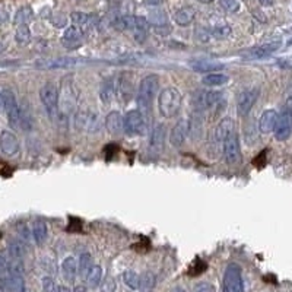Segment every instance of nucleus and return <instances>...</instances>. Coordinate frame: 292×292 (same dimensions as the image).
I'll use <instances>...</instances> for the list:
<instances>
[{"label":"nucleus","mask_w":292,"mask_h":292,"mask_svg":"<svg viewBox=\"0 0 292 292\" xmlns=\"http://www.w3.org/2000/svg\"><path fill=\"white\" fill-rule=\"evenodd\" d=\"M165 133L167 129L164 125H156L152 130L151 135V146L155 149H162L164 148V142H165Z\"/></svg>","instance_id":"nucleus-24"},{"label":"nucleus","mask_w":292,"mask_h":292,"mask_svg":"<svg viewBox=\"0 0 292 292\" xmlns=\"http://www.w3.org/2000/svg\"><path fill=\"white\" fill-rule=\"evenodd\" d=\"M155 286V275L151 272H146L140 275V289L142 292H149Z\"/></svg>","instance_id":"nucleus-35"},{"label":"nucleus","mask_w":292,"mask_h":292,"mask_svg":"<svg viewBox=\"0 0 292 292\" xmlns=\"http://www.w3.org/2000/svg\"><path fill=\"white\" fill-rule=\"evenodd\" d=\"M236 132V123L231 117H225L219 122V125L216 127V139L219 142H223L229 135H232Z\"/></svg>","instance_id":"nucleus-22"},{"label":"nucleus","mask_w":292,"mask_h":292,"mask_svg":"<svg viewBox=\"0 0 292 292\" xmlns=\"http://www.w3.org/2000/svg\"><path fill=\"white\" fill-rule=\"evenodd\" d=\"M223 149V158L226 161L228 165H236L241 159V149H240V140L238 136L234 132L232 135H229L226 139L222 142Z\"/></svg>","instance_id":"nucleus-8"},{"label":"nucleus","mask_w":292,"mask_h":292,"mask_svg":"<svg viewBox=\"0 0 292 292\" xmlns=\"http://www.w3.org/2000/svg\"><path fill=\"white\" fill-rule=\"evenodd\" d=\"M259 95H260V89L257 86L247 88V89L241 91L238 94V97H237V111H238V115L246 117L251 111V108L254 107Z\"/></svg>","instance_id":"nucleus-7"},{"label":"nucleus","mask_w":292,"mask_h":292,"mask_svg":"<svg viewBox=\"0 0 292 292\" xmlns=\"http://www.w3.org/2000/svg\"><path fill=\"white\" fill-rule=\"evenodd\" d=\"M195 292H215V289H213V286L210 285V283H200V285H197L196 286Z\"/></svg>","instance_id":"nucleus-44"},{"label":"nucleus","mask_w":292,"mask_h":292,"mask_svg":"<svg viewBox=\"0 0 292 292\" xmlns=\"http://www.w3.org/2000/svg\"><path fill=\"white\" fill-rule=\"evenodd\" d=\"M275 138L280 142L289 139L292 135V114L289 110L283 108L280 114H278V120L273 129Z\"/></svg>","instance_id":"nucleus-9"},{"label":"nucleus","mask_w":292,"mask_h":292,"mask_svg":"<svg viewBox=\"0 0 292 292\" xmlns=\"http://www.w3.org/2000/svg\"><path fill=\"white\" fill-rule=\"evenodd\" d=\"M167 16L164 12H161V11H155L151 14L149 16V19H148V22H151L153 25H156V27H164V25H167Z\"/></svg>","instance_id":"nucleus-39"},{"label":"nucleus","mask_w":292,"mask_h":292,"mask_svg":"<svg viewBox=\"0 0 292 292\" xmlns=\"http://www.w3.org/2000/svg\"><path fill=\"white\" fill-rule=\"evenodd\" d=\"M40 99H41L45 111L48 112V115H50L51 119H56L57 114H59V101H60L56 85H44L41 89H40Z\"/></svg>","instance_id":"nucleus-6"},{"label":"nucleus","mask_w":292,"mask_h":292,"mask_svg":"<svg viewBox=\"0 0 292 292\" xmlns=\"http://www.w3.org/2000/svg\"><path fill=\"white\" fill-rule=\"evenodd\" d=\"M92 266H94L92 256L89 253H82L79 256V260H78V273H79V276L82 279H86V275L89 273Z\"/></svg>","instance_id":"nucleus-25"},{"label":"nucleus","mask_w":292,"mask_h":292,"mask_svg":"<svg viewBox=\"0 0 292 292\" xmlns=\"http://www.w3.org/2000/svg\"><path fill=\"white\" fill-rule=\"evenodd\" d=\"M102 267L101 266H98V264H94L92 266V269L89 270V273L86 275V283H88V286L89 288H95L98 286L99 283H101V280H102Z\"/></svg>","instance_id":"nucleus-30"},{"label":"nucleus","mask_w":292,"mask_h":292,"mask_svg":"<svg viewBox=\"0 0 292 292\" xmlns=\"http://www.w3.org/2000/svg\"><path fill=\"white\" fill-rule=\"evenodd\" d=\"M286 110H289L292 114V92H289L288 95H286V107H285Z\"/></svg>","instance_id":"nucleus-49"},{"label":"nucleus","mask_w":292,"mask_h":292,"mask_svg":"<svg viewBox=\"0 0 292 292\" xmlns=\"http://www.w3.org/2000/svg\"><path fill=\"white\" fill-rule=\"evenodd\" d=\"M42 292H59V286H57L56 280L51 276H44L41 279Z\"/></svg>","instance_id":"nucleus-41"},{"label":"nucleus","mask_w":292,"mask_h":292,"mask_svg":"<svg viewBox=\"0 0 292 292\" xmlns=\"http://www.w3.org/2000/svg\"><path fill=\"white\" fill-rule=\"evenodd\" d=\"M200 3H210V2H213V0H199Z\"/></svg>","instance_id":"nucleus-52"},{"label":"nucleus","mask_w":292,"mask_h":292,"mask_svg":"<svg viewBox=\"0 0 292 292\" xmlns=\"http://www.w3.org/2000/svg\"><path fill=\"white\" fill-rule=\"evenodd\" d=\"M190 66L192 69L200 72V73H213V72H219L223 69L222 63L212 62V60H195Z\"/></svg>","instance_id":"nucleus-21"},{"label":"nucleus","mask_w":292,"mask_h":292,"mask_svg":"<svg viewBox=\"0 0 292 292\" xmlns=\"http://www.w3.org/2000/svg\"><path fill=\"white\" fill-rule=\"evenodd\" d=\"M34 18V12H32V9L31 8H28V6H25V8H21L18 12H16V15H15V25H27L29 21Z\"/></svg>","instance_id":"nucleus-32"},{"label":"nucleus","mask_w":292,"mask_h":292,"mask_svg":"<svg viewBox=\"0 0 292 292\" xmlns=\"http://www.w3.org/2000/svg\"><path fill=\"white\" fill-rule=\"evenodd\" d=\"M75 65V60L73 59H56V60H50V62H44L41 66L42 68H68Z\"/></svg>","instance_id":"nucleus-38"},{"label":"nucleus","mask_w":292,"mask_h":292,"mask_svg":"<svg viewBox=\"0 0 292 292\" xmlns=\"http://www.w3.org/2000/svg\"><path fill=\"white\" fill-rule=\"evenodd\" d=\"M196 37H197L199 41L208 42L210 40V29L197 28L196 29Z\"/></svg>","instance_id":"nucleus-43"},{"label":"nucleus","mask_w":292,"mask_h":292,"mask_svg":"<svg viewBox=\"0 0 292 292\" xmlns=\"http://www.w3.org/2000/svg\"><path fill=\"white\" fill-rule=\"evenodd\" d=\"M123 130L130 136H140L146 132V120L140 110H130L123 117Z\"/></svg>","instance_id":"nucleus-5"},{"label":"nucleus","mask_w":292,"mask_h":292,"mask_svg":"<svg viewBox=\"0 0 292 292\" xmlns=\"http://www.w3.org/2000/svg\"><path fill=\"white\" fill-rule=\"evenodd\" d=\"M138 27V16H120L114 21V28L120 29V31H127V29H136Z\"/></svg>","instance_id":"nucleus-26"},{"label":"nucleus","mask_w":292,"mask_h":292,"mask_svg":"<svg viewBox=\"0 0 292 292\" xmlns=\"http://www.w3.org/2000/svg\"><path fill=\"white\" fill-rule=\"evenodd\" d=\"M2 104H3V110L6 112L8 122L11 127L18 129L21 126V108L19 104L16 101L14 91L9 88H5L2 91Z\"/></svg>","instance_id":"nucleus-3"},{"label":"nucleus","mask_w":292,"mask_h":292,"mask_svg":"<svg viewBox=\"0 0 292 292\" xmlns=\"http://www.w3.org/2000/svg\"><path fill=\"white\" fill-rule=\"evenodd\" d=\"M146 38V31L143 29H135V40L138 42H143Z\"/></svg>","instance_id":"nucleus-46"},{"label":"nucleus","mask_w":292,"mask_h":292,"mask_svg":"<svg viewBox=\"0 0 292 292\" xmlns=\"http://www.w3.org/2000/svg\"><path fill=\"white\" fill-rule=\"evenodd\" d=\"M146 6H159L164 0H143Z\"/></svg>","instance_id":"nucleus-48"},{"label":"nucleus","mask_w":292,"mask_h":292,"mask_svg":"<svg viewBox=\"0 0 292 292\" xmlns=\"http://www.w3.org/2000/svg\"><path fill=\"white\" fill-rule=\"evenodd\" d=\"M231 32H232V29L229 25H216V27H213V29H210V35L212 37H215L216 40H225V38H228L229 35H231Z\"/></svg>","instance_id":"nucleus-34"},{"label":"nucleus","mask_w":292,"mask_h":292,"mask_svg":"<svg viewBox=\"0 0 292 292\" xmlns=\"http://www.w3.org/2000/svg\"><path fill=\"white\" fill-rule=\"evenodd\" d=\"M8 19H9V14H8L6 11L0 9V25H2V24H5Z\"/></svg>","instance_id":"nucleus-47"},{"label":"nucleus","mask_w":292,"mask_h":292,"mask_svg":"<svg viewBox=\"0 0 292 292\" xmlns=\"http://www.w3.org/2000/svg\"><path fill=\"white\" fill-rule=\"evenodd\" d=\"M18 231H19V236L22 237L24 240H29V237H31V232L28 231L27 225H19V226H18Z\"/></svg>","instance_id":"nucleus-45"},{"label":"nucleus","mask_w":292,"mask_h":292,"mask_svg":"<svg viewBox=\"0 0 292 292\" xmlns=\"http://www.w3.org/2000/svg\"><path fill=\"white\" fill-rule=\"evenodd\" d=\"M101 292H114L117 288V283H115V279L111 276H107L101 280Z\"/></svg>","instance_id":"nucleus-42"},{"label":"nucleus","mask_w":292,"mask_h":292,"mask_svg":"<svg viewBox=\"0 0 292 292\" xmlns=\"http://www.w3.org/2000/svg\"><path fill=\"white\" fill-rule=\"evenodd\" d=\"M8 253H9V256L15 259V260H22V257L25 256V246H24V243L22 241H19V240H12V241H9V244H8Z\"/></svg>","instance_id":"nucleus-29"},{"label":"nucleus","mask_w":292,"mask_h":292,"mask_svg":"<svg viewBox=\"0 0 292 292\" xmlns=\"http://www.w3.org/2000/svg\"><path fill=\"white\" fill-rule=\"evenodd\" d=\"M70 19H72L75 27H78V28L84 31V27H86L88 22H89V15L84 14V12H73L70 15Z\"/></svg>","instance_id":"nucleus-37"},{"label":"nucleus","mask_w":292,"mask_h":292,"mask_svg":"<svg viewBox=\"0 0 292 292\" xmlns=\"http://www.w3.org/2000/svg\"><path fill=\"white\" fill-rule=\"evenodd\" d=\"M123 282L126 283V286L130 288L132 291H139L140 289V275L133 270H126L123 273Z\"/></svg>","instance_id":"nucleus-31"},{"label":"nucleus","mask_w":292,"mask_h":292,"mask_svg":"<svg viewBox=\"0 0 292 292\" xmlns=\"http://www.w3.org/2000/svg\"><path fill=\"white\" fill-rule=\"evenodd\" d=\"M19 140L16 138L14 132L11 130H2L0 132V151L8 155V156H14L19 152Z\"/></svg>","instance_id":"nucleus-11"},{"label":"nucleus","mask_w":292,"mask_h":292,"mask_svg":"<svg viewBox=\"0 0 292 292\" xmlns=\"http://www.w3.org/2000/svg\"><path fill=\"white\" fill-rule=\"evenodd\" d=\"M279 47H280V41L267 42V44H262V45H259V47H254V48L247 50L246 53H243V56L246 57V59H249V60L264 59V57L273 54Z\"/></svg>","instance_id":"nucleus-12"},{"label":"nucleus","mask_w":292,"mask_h":292,"mask_svg":"<svg viewBox=\"0 0 292 292\" xmlns=\"http://www.w3.org/2000/svg\"><path fill=\"white\" fill-rule=\"evenodd\" d=\"M0 286L8 292H27L25 280L22 275L9 273L0 279Z\"/></svg>","instance_id":"nucleus-13"},{"label":"nucleus","mask_w":292,"mask_h":292,"mask_svg":"<svg viewBox=\"0 0 292 292\" xmlns=\"http://www.w3.org/2000/svg\"><path fill=\"white\" fill-rule=\"evenodd\" d=\"M196 18V11L192 6H184L180 8L176 14H174V21L176 24H179L180 27H187L190 25Z\"/></svg>","instance_id":"nucleus-20"},{"label":"nucleus","mask_w":292,"mask_h":292,"mask_svg":"<svg viewBox=\"0 0 292 292\" xmlns=\"http://www.w3.org/2000/svg\"><path fill=\"white\" fill-rule=\"evenodd\" d=\"M59 292H72L68 286H59Z\"/></svg>","instance_id":"nucleus-51"},{"label":"nucleus","mask_w":292,"mask_h":292,"mask_svg":"<svg viewBox=\"0 0 292 292\" xmlns=\"http://www.w3.org/2000/svg\"><path fill=\"white\" fill-rule=\"evenodd\" d=\"M112 98H114V82L111 79H107L99 86V99L104 104H110Z\"/></svg>","instance_id":"nucleus-28"},{"label":"nucleus","mask_w":292,"mask_h":292,"mask_svg":"<svg viewBox=\"0 0 292 292\" xmlns=\"http://www.w3.org/2000/svg\"><path fill=\"white\" fill-rule=\"evenodd\" d=\"M98 117L92 111H79L76 114V127L82 130L95 132L98 129Z\"/></svg>","instance_id":"nucleus-15"},{"label":"nucleus","mask_w":292,"mask_h":292,"mask_svg":"<svg viewBox=\"0 0 292 292\" xmlns=\"http://www.w3.org/2000/svg\"><path fill=\"white\" fill-rule=\"evenodd\" d=\"M105 129L111 135H119L123 132V115L119 111L108 112L105 117Z\"/></svg>","instance_id":"nucleus-18"},{"label":"nucleus","mask_w":292,"mask_h":292,"mask_svg":"<svg viewBox=\"0 0 292 292\" xmlns=\"http://www.w3.org/2000/svg\"><path fill=\"white\" fill-rule=\"evenodd\" d=\"M15 41L19 45H27L31 41V31H29L28 25H19L15 32Z\"/></svg>","instance_id":"nucleus-33"},{"label":"nucleus","mask_w":292,"mask_h":292,"mask_svg":"<svg viewBox=\"0 0 292 292\" xmlns=\"http://www.w3.org/2000/svg\"><path fill=\"white\" fill-rule=\"evenodd\" d=\"M229 81V78L223 73H218V72H213V73H208L202 78V84L209 88H215V86H222Z\"/></svg>","instance_id":"nucleus-23"},{"label":"nucleus","mask_w":292,"mask_h":292,"mask_svg":"<svg viewBox=\"0 0 292 292\" xmlns=\"http://www.w3.org/2000/svg\"><path fill=\"white\" fill-rule=\"evenodd\" d=\"M259 3L262 6H272L273 5V0H259Z\"/></svg>","instance_id":"nucleus-50"},{"label":"nucleus","mask_w":292,"mask_h":292,"mask_svg":"<svg viewBox=\"0 0 292 292\" xmlns=\"http://www.w3.org/2000/svg\"><path fill=\"white\" fill-rule=\"evenodd\" d=\"M47 234H48V229H47V223L44 221H35L32 223V238L38 246H41L45 241Z\"/></svg>","instance_id":"nucleus-27"},{"label":"nucleus","mask_w":292,"mask_h":292,"mask_svg":"<svg viewBox=\"0 0 292 292\" xmlns=\"http://www.w3.org/2000/svg\"><path fill=\"white\" fill-rule=\"evenodd\" d=\"M62 275L66 279V282L69 283L75 282V279L78 276V262L75 257L69 256L62 262Z\"/></svg>","instance_id":"nucleus-17"},{"label":"nucleus","mask_w":292,"mask_h":292,"mask_svg":"<svg viewBox=\"0 0 292 292\" xmlns=\"http://www.w3.org/2000/svg\"><path fill=\"white\" fill-rule=\"evenodd\" d=\"M172 292H184V289H181V288H176Z\"/></svg>","instance_id":"nucleus-53"},{"label":"nucleus","mask_w":292,"mask_h":292,"mask_svg":"<svg viewBox=\"0 0 292 292\" xmlns=\"http://www.w3.org/2000/svg\"><path fill=\"white\" fill-rule=\"evenodd\" d=\"M84 38V31L75 25H72L69 28H66L63 37H62V44L68 48H73V47H78L81 45Z\"/></svg>","instance_id":"nucleus-16"},{"label":"nucleus","mask_w":292,"mask_h":292,"mask_svg":"<svg viewBox=\"0 0 292 292\" xmlns=\"http://www.w3.org/2000/svg\"><path fill=\"white\" fill-rule=\"evenodd\" d=\"M3 108V104H2V92H0V110Z\"/></svg>","instance_id":"nucleus-54"},{"label":"nucleus","mask_w":292,"mask_h":292,"mask_svg":"<svg viewBox=\"0 0 292 292\" xmlns=\"http://www.w3.org/2000/svg\"><path fill=\"white\" fill-rule=\"evenodd\" d=\"M276 120H278V112L275 110H266V111L262 114L260 120H259V129L262 133H270L273 132L275 129V125H276Z\"/></svg>","instance_id":"nucleus-19"},{"label":"nucleus","mask_w":292,"mask_h":292,"mask_svg":"<svg viewBox=\"0 0 292 292\" xmlns=\"http://www.w3.org/2000/svg\"><path fill=\"white\" fill-rule=\"evenodd\" d=\"M222 292H244V282H243V270L236 263L226 266L223 273Z\"/></svg>","instance_id":"nucleus-4"},{"label":"nucleus","mask_w":292,"mask_h":292,"mask_svg":"<svg viewBox=\"0 0 292 292\" xmlns=\"http://www.w3.org/2000/svg\"><path fill=\"white\" fill-rule=\"evenodd\" d=\"M15 259L9 256V253H0V273L3 275H9L11 269H12V263Z\"/></svg>","instance_id":"nucleus-36"},{"label":"nucleus","mask_w":292,"mask_h":292,"mask_svg":"<svg viewBox=\"0 0 292 292\" xmlns=\"http://www.w3.org/2000/svg\"><path fill=\"white\" fill-rule=\"evenodd\" d=\"M187 133H189V123L181 120L177 125L171 129V133H169V143L174 146V148H181L186 142L187 138Z\"/></svg>","instance_id":"nucleus-14"},{"label":"nucleus","mask_w":292,"mask_h":292,"mask_svg":"<svg viewBox=\"0 0 292 292\" xmlns=\"http://www.w3.org/2000/svg\"><path fill=\"white\" fill-rule=\"evenodd\" d=\"M183 104V97L176 88H165L161 91L158 97V110L162 117L165 119H172L176 117L181 110Z\"/></svg>","instance_id":"nucleus-1"},{"label":"nucleus","mask_w":292,"mask_h":292,"mask_svg":"<svg viewBox=\"0 0 292 292\" xmlns=\"http://www.w3.org/2000/svg\"><path fill=\"white\" fill-rule=\"evenodd\" d=\"M221 98L219 92L209 91V89H202L197 91L193 95V105L196 110H208L213 104H216Z\"/></svg>","instance_id":"nucleus-10"},{"label":"nucleus","mask_w":292,"mask_h":292,"mask_svg":"<svg viewBox=\"0 0 292 292\" xmlns=\"http://www.w3.org/2000/svg\"><path fill=\"white\" fill-rule=\"evenodd\" d=\"M219 6L229 14H236L240 9V2L238 0H219Z\"/></svg>","instance_id":"nucleus-40"},{"label":"nucleus","mask_w":292,"mask_h":292,"mask_svg":"<svg viewBox=\"0 0 292 292\" xmlns=\"http://www.w3.org/2000/svg\"><path fill=\"white\" fill-rule=\"evenodd\" d=\"M159 86V78L156 75H148L145 76L139 84L138 89V104L142 110H149L153 98L158 94Z\"/></svg>","instance_id":"nucleus-2"}]
</instances>
